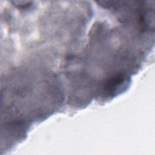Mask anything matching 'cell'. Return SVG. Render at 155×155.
Instances as JSON below:
<instances>
[{"label": "cell", "mask_w": 155, "mask_h": 155, "mask_svg": "<svg viewBox=\"0 0 155 155\" xmlns=\"http://www.w3.org/2000/svg\"><path fill=\"white\" fill-rule=\"evenodd\" d=\"M125 81V77L123 74H119L115 75L109 79L106 84V90L108 93H113Z\"/></svg>", "instance_id": "obj_1"}]
</instances>
